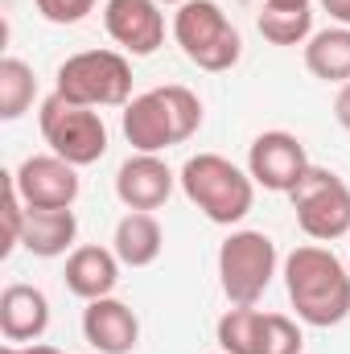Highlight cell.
Returning <instances> with one entry per match:
<instances>
[{"instance_id": "13", "label": "cell", "mask_w": 350, "mask_h": 354, "mask_svg": "<svg viewBox=\"0 0 350 354\" xmlns=\"http://www.w3.org/2000/svg\"><path fill=\"white\" fill-rule=\"evenodd\" d=\"M83 334L99 354H132L140 342V322L124 301L99 297L83 309Z\"/></svg>"}, {"instance_id": "21", "label": "cell", "mask_w": 350, "mask_h": 354, "mask_svg": "<svg viewBox=\"0 0 350 354\" xmlns=\"http://www.w3.org/2000/svg\"><path fill=\"white\" fill-rule=\"evenodd\" d=\"M260 33L272 46H305L313 37V12L309 4L305 8H276V4H264L260 8Z\"/></svg>"}, {"instance_id": "23", "label": "cell", "mask_w": 350, "mask_h": 354, "mask_svg": "<svg viewBox=\"0 0 350 354\" xmlns=\"http://www.w3.org/2000/svg\"><path fill=\"white\" fill-rule=\"evenodd\" d=\"M33 4L50 25H79L95 8V0H33Z\"/></svg>"}, {"instance_id": "2", "label": "cell", "mask_w": 350, "mask_h": 354, "mask_svg": "<svg viewBox=\"0 0 350 354\" xmlns=\"http://www.w3.org/2000/svg\"><path fill=\"white\" fill-rule=\"evenodd\" d=\"M202 128V103L190 87H153L124 107V136L136 153H165Z\"/></svg>"}, {"instance_id": "12", "label": "cell", "mask_w": 350, "mask_h": 354, "mask_svg": "<svg viewBox=\"0 0 350 354\" xmlns=\"http://www.w3.org/2000/svg\"><path fill=\"white\" fill-rule=\"evenodd\" d=\"M174 169L161 161V153H136L116 174V198L128 210H157L174 194Z\"/></svg>"}, {"instance_id": "18", "label": "cell", "mask_w": 350, "mask_h": 354, "mask_svg": "<svg viewBox=\"0 0 350 354\" xmlns=\"http://www.w3.org/2000/svg\"><path fill=\"white\" fill-rule=\"evenodd\" d=\"M305 66L322 83H338V87L350 83V29L347 25L317 29L305 41Z\"/></svg>"}, {"instance_id": "4", "label": "cell", "mask_w": 350, "mask_h": 354, "mask_svg": "<svg viewBox=\"0 0 350 354\" xmlns=\"http://www.w3.org/2000/svg\"><path fill=\"white\" fill-rule=\"evenodd\" d=\"M174 41L181 54L210 75H223L239 62L243 54V37L231 25V17L214 4V0H185L174 12Z\"/></svg>"}, {"instance_id": "28", "label": "cell", "mask_w": 350, "mask_h": 354, "mask_svg": "<svg viewBox=\"0 0 350 354\" xmlns=\"http://www.w3.org/2000/svg\"><path fill=\"white\" fill-rule=\"evenodd\" d=\"M0 354H25V346H17V342H4V346H0Z\"/></svg>"}, {"instance_id": "11", "label": "cell", "mask_w": 350, "mask_h": 354, "mask_svg": "<svg viewBox=\"0 0 350 354\" xmlns=\"http://www.w3.org/2000/svg\"><path fill=\"white\" fill-rule=\"evenodd\" d=\"M103 25L107 37L132 58H149L165 46V12L157 0H107Z\"/></svg>"}, {"instance_id": "29", "label": "cell", "mask_w": 350, "mask_h": 354, "mask_svg": "<svg viewBox=\"0 0 350 354\" xmlns=\"http://www.w3.org/2000/svg\"><path fill=\"white\" fill-rule=\"evenodd\" d=\"M157 4H185V0H157Z\"/></svg>"}, {"instance_id": "19", "label": "cell", "mask_w": 350, "mask_h": 354, "mask_svg": "<svg viewBox=\"0 0 350 354\" xmlns=\"http://www.w3.org/2000/svg\"><path fill=\"white\" fill-rule=\"evenodd\" d=\"M260 330H264V313L256 305H235L219 317V351L223 354H260Z\"/></svg>"}, {"instance_id": "27", "label": "cell", "mask_w": 350, "mask_h": 354, "mask_svg": "<svg viewBox=\"0 0 350 354\" xmlns=\"http://www.w3.org/2000/svg\"><path fill=\"white\" fill-rule=\"evenodd\" d=\"M264 4H276V8H305L309 0H264Z\"/></svg>"}, {"instance_id": "10", "label": "cell", "mask_w": 350, "mask_h": 354, "mask_svg": "<svg viewBox=\"0 0 350 354\" xmlns=\"http://www.w3.org/2000/svg\"><path fill=\"white\" fill-rule=\"evenodd\" d=\"M309 169V157H305V145L293 136V132H260L248 149V174L256 185L272 189V194H288Z\"/></svg>"}, {"instance_id": "22", "label": "cell", "mask_w": 350, "mask_h": 354, "mask_svg": "<svg viewBox=\"0 0 350 354\" xmlns=\"http://www.w3.org/2000/svg\"><path fill=\"white\" fill-rule=\"evenodd\" d=\"M305 338L301 326L284 313H264V330H260V354H301Z\"/></svg>"}, {"instance_id": "16", "label": "cell", "mask_w": 350, "mask_h": 354, "mask_svg": "<svg viewBox=\"0 0 350 354\" xmlns=\"http://www.w3.org/2000/svg\"><path fill=\"white\" fill-rule=\"evenodd\" d=\"M79 235V218L75 210H42V206H25V223H21V248L37 260H54L66 256V248Z\"/></svg>"}, {"instance_id": "15", "label": "cell", "mask_w": 350, "mask_h": 354, "mask_svg": "<svg viewBox=\"0 0 350 354\" xmlns=\"http://www.w3.org/2000/svg\"><path fill=\"white\" fill-rule=\"evenodd\" d=\"M120 284V256L111 248H75L66 256V288L83 301H99V297H111Z\"/></svg>"}, {"instance_id": "6", "label": "cell", "mask_w": 350, "mask_h": 354, "mask_svg": "<svg viewBox=\"0 0 350 354\" xmlns=\"http://www.w3.org/2000/svg\"><path fill=\"white\" fill-rule=\"evenodd\" d=\"M288 202L297 210V227L313 243H334L350 235V185L334 169L309 165L305 177L288 189Z\"/></svg>"}, {"instance_id": "14", "label": "cell", "mask_w": 350, "mask_h": 354, "mask_svg": "<svg viewBox=\"0 0 350 354\" xmlns=\"http://www.w3.org/2000/svg\"><path fill=\"white\" fill-rule=\"evenodd\" d=\"M50 326V301L33 284H8L0 292V334L4 342H37Z\"/></svg>"}, {"instance_id": "1", "label": "cell", "mask_w": 350, "mask_h": 354, "mask_svg": "<svg viewBox=\"0 0 350 354\" xmlns=\"http://www.w3.org/2000/svg\"><path fill=\"white\" fill-rule=\"evenodd\" d=\"M284 288H288V301L305 326L330 330L350 317V272L322 243H305V248L288 252Z\"/></svg>"}, {"instance_id": "7", "label": "cell", "mask_w": 350, "mask_h": 354, "mask_svg": "<svg viewBox=\"0 0 350 354\" xmlns=\"http://www.w3.org/2000/svg\"><path fill=\"white\" fill-rule=\"evenodd\" d=\"M37 124H42V136H46L50 153H58L62 161H71L79 169L95 165L107 153V124H103V115L95 107L62 99L58 91L42 103Z\"/></svg>"}, {"instance_id": "9", "label": "cell", "mask_w": 350, "mask_h": 354, "mask_svg": "<svg viewBox=\"0 0 350 354\" xmlns=\"http://www.w3.org/2000/svg\"><path fill=\"white\" fill-rule=\"evenodd\" d=\"M17 194L25 206H42V210H71L79 198V165L62 161L58 153H37L25 157L17 169Z\"/></svg>"}, {"instance_id": "25", "label": "cell", "mask_w": 350, "mask_h": 354, "mask_svg": "<svg viewBox=\"0 0 350 354\" xmlns=\"http://www.w3.org/2000/svg\"><path fill=\"white\" fill-rule=\"evenodd\" d=\"M317 4H322L338 25H347V29H350V0H317Z\"/></svg>"}, {"instance_id": "5", "label": "cell", "mask_w": 350, "mask_h": 354, "mask_svg": "<svg viewBox=\"0 0 350 354\" xmlns=\"http://www.w3.org/2000/svg\"><path fill=\"white\" fill-rule=\"evenodd\" d=\"M58 95L83 107H128L132 103V66L116 50H83L58 66Z\"/></svg>"}, {"instance_id": "20", "label": "cell", "mask_w": 350, "mask_h": 354, "mask_svg": "<svg viewBox=\"0 0 350 354\" xmlns=\"http://www.w3.org/2000/svg\"><path fill=\"white\" fill-rule=\"evenodd\" d=\"M37 75L21 58H0V120H21L33 107Z\"/></svg>"}, {"instance_id": "26", "label": "cell", "mask_w": 350, "mask_h": 354, "mask_svg": "<svg viewBox=\"0 0 350 354\" xmlns=\"http://www.w3.org/2000/svg\"><path fill=\"white\" fill-rule=\"evenodd\" d=\"M25 354H62V351H58V346H46V342H29Z\"/></svg>"}, {"instance_id": "3", "label": "cell", "mask_w": 350, "mask_h": 354, "mask_svg": "<svg viewBox=\"0 0 350 354\" xmlns=\"http://www.w3.org/2000/svg\"><path fill=\"white\" fill-rule=\"evenodd\" d=\"M181 194L219 227H235L248 218L252 202H256V181L248 169H239L235 161L219 157V153H198L181 165Z\"/></svg>"}, {"instance_id": "17", "label": "cell", "mask_w": 350, "mask_h": 354, "mask_svg": "<svg viewBox=\"0 0 350 354\" xmlns=\"http://www.w3.org/2000/svg\"><path fill=\"white\" fill-rule=\"evenodd\" d=\"M161 248H165V235H161V223H157L149 210H128V214L116 223L111 252L120 256V264H124V268L157 264Z\"/></svg>"}, {"instance_id": "8", "label": "cell", "mask_w": 350, "mask_h": 354, "mask_svg": "<svg viewBox=\"0 0 350 354\" xmlns=\"http://www.w3.org/2000/svg\"><path fill=\"white\" fill-rule=\"evenodd\" d=\"M276 276V243L264 231H231L219 248V280L231 305H256Z\"/></svg>"}, {"instance_id": "24", "label": "cell", "mask_w": 350, "mask_h": 354, "mask_svg": "<svg viewBox=\"0 0 350 354\" xmlns=\"http://www.w3.org/2000/svg\"><path fill=\"white\" fill-rule=\"evenodd\" d=\"M334 120H338V124L350 132V83H342V87H338V99H334Z\"/></svg>"}]
</instances>
